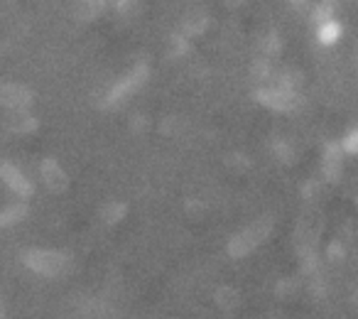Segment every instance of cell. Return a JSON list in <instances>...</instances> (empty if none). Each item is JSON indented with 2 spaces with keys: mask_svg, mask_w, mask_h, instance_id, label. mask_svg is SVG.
Segmentation results:
<instances>
[{
  "mask_svg": "<svg viewBox=\"0 0 358 319\" xmlns=\"http://www.w3.org/2000/svg\"><path fill=\"white\" fill-rule=\"evenodd\" d=\"M22 263L42 278H59L71 270V255L55 248H30L22 255Z\"/></svg>",
  "mask_w": 358,
  "mask_h": 319,
  "instance_id": "cell-1",
  "label": "cell"
},
{
  "mask_svg": "<svg viewBox=\"0 0 358 319\" xmlns=\"http://www.w3.org/2000/svg\"><path fill=\"white\" fill-rule=\"evenodd\" d=\"M270 234H273V219L263 216V219L253 221V224H248L245 229H241L238 234L229 241L226 250H229V255L236 260L245 258V255H250L255 248H260V246L270 239Z\"/></svg>",
  "mask_w": 358,
  "mask_h": 319,
  "instance_id": "cell-2",
  "label": "cell"
},
{
  "mask_svg": "<svg viewBox=\"0 0 358 319\" xmlns=\"http://www.w3.org/2000/svg\"><path fill=\"white\" fill-rule=\"evenodd\" d=\"M148 76H150V66L145 64V62H138L128 74H123L108 91H106L103 108H115V106H120L123 101H128L130 96L148 81Z\"/></svg>",
  "mask_w": 358,
  "mask_h": 319,
  "instance_id": "cell-3",
  "label": "cell"
},
{
  "mask_svg": "<svg viewBox=\"0 0 358 319\" xmlns=\"http://www.w3.org/2000/svg\"><path fill=\"white\" fill-rule=\"evenodd\" d=\"M255 101L263 104L270 111H280V113H289L299 106L297 91L282 89V86H273V89H258L255 91Z\"/></svg>",
  "mask_w": 358,
  "mask_h": 319,
  "instance_id": "cell-4",
  "label": "cell"
},
{
  "mask_svg": "<svg viewBox=\"0 0 358 319\" xmlns=\"http://www.w3.org/2000/svg\"><path fill=\"white\" fill-rule=\"evenodd\" d=\"M0 182L10 192H15L17 197H22V199H30L35 194V185L30 182V177L13 162H0Z\"/></svg>",
  "mask_w": 358,
  "mask_h": 319,
  "instance_id": "cell-5",
  "label": "cell"
},
{
  "mask_svg": "<svg viewBox=\"0 0 358 319\" xmlns=\"http://www.w3.org/2000/svg\"><path fill=\"white\" fill-rule=\"evenodd\" d=\"M40 172H42V182H45V187L52 194H64V192L69 190V177H66L64 167H62L55 157L42 160Z\"/></svg>",
  "mask_w": 358,
  "mask_h": 319,
  "instance_id": "cell-6",
  "label": "cell"
},
{
  "mask_svg": "<svg viewBox=\"0 0 358 319\" xmlns=\"http://www.w3.org/2000/svg\"><path fill=\"white\" fill-rule=\"evenodd\" d=\"M32 104V91L22 84H3L0 86V106L13 111H25Z\"/></svg>",
  "mask_w": 358,
  "mask_h": 319,
  "instance_id": "cell-7",
  "label": "cell"
},
{
  "mask_svg": "<svg viewBox=\"0 0 358 319\" xmlns=\"http://www.w3.org/2000/svg\"><path fill=\"white\" fill-rule=\"evenodd\" d=\"M322 172L327 182H338L343 175V150L338 143H329L324 148V157H322Z\"/></svg>",
  "mask_w": 358,
  "mask_h": 319,
  "instance_id": "cell-8",
  "label": "cell"
},
{
  "mask_svg": "<svg viewBox=\"0 0 358 319\" xmlns=\"http://www.w3.org/2000/svg\"><path fill=\"white\" fill-rule=\"evenodd\" d=\"M106 6H108V0H79V6H76V20H81V22L96 20V17L103 15Z\"/></svg>",
  "mask_w": 358,
  "mask_h": 319,
  "instance_id": "cell-9",
  "label": "cell"
},
{
  "mask_svg": "<svg viewBox=\"0 0 358 319\" xmlns=\"http://www.w3.org/2000/svg\"><path fill=\"white\" fill-rule=\"evenodd\" d=\"M341 35H343V27L338 25L334 17L327 22H322V25H317V40H319V45H324V47L336 45V42L341 40Z\"/></svg>",
  "mask_w": 358,
  "mask_h": 319,
  "instance_id": "cell-10",
  "label": "cell"
},
{
  "mask_svg": "<svg viewBox=\"0 0 358 319\" xmlns=\"http://www.w3.org/2000/svg\"><path fill=\"white\" fill-rule=\"evenodd\" d=\"M27 216V204H13L8 209L0 211V229H8V226L20 224Z\"/></svg>",
  "mask_w": 358,
  "mask_h": 319,
  "instance_id": "cell-11",
  "label": "cell"
},
{
  "mask_svg": "<svg viewBox=\"0 0 358 319\" xmlns=\"http://www.w3.org/2000/svg\"><path fill=\"white\" fill-rule=\"evenodd\" d=\"M209 25V15L204 10H192L185 20V32L187 35H201Z\"/></svg>",
  "mask_w": 358,
  "mask_h": 319,
  "instance_id": "cell-12",
  "label": "cell"
},
{
  "mask_svg": "<svg viewBox=\"0 0 358 319\" xmlns=\"http://www.w3.org/2000/svg\"><path fill=\"white\" fill-rule=\"evenodd\" d=\"M125 211H128V206L120 204V201H113V204H106L103 209H101V219H103V224L113 226L125 219Z\"/></svg>",
  "mask_w": 358,
  "mask_h": 319,
  "instance_id": "cell-13",
  "label": "cell"
},
{
  "mask_svg": "<svg viewBox=\"0 0 358 319\" xmlns=\"http://www.w3.org/2000/svg\"><path fill=\"white\" fill-rule=\"evenodd\" d=\"M216 302H219L226 312H231V309L238 307L241 297H238V292H236L234 288H219V292H216Z\"/></svg>",
  "mask_w": 358,
  "mask_h": 319,
  "instance_id": "cell-14",
  "label": "cell"
},
{
  "mask_svg": "<svg viewBox=\"0 0 358 319\" xmlns=\"http://www.w3.org/2000/svg\"><path fill=\"white\" fill-rule=\"evenodd\" d=\"M37 128V120L32 118V115H27L25 111H20V113L15 115V123H13V130L15 133H30V130Z\"/></svg>",
  "mask_w": 358,
  "mask_h": 319,
  "instance_id": "cell-15",
  "label": "cell"
},
{
  "mask_svg": "<svg viewBox=\"0 0 358 319\" xmlns=\"http://www.w3.org/2000/svg\"><path fill=\"white\" fill-rule=\"evenodd\" d=\"M334 17V3L331 0H322L317 6V10H314V25H322V22L331 20Z\"/></svg>",
  "mask_w": 358,
  "mask_h": 319,
  "instance_id": "cell-16",
  "label": "cell"
},
{
  "mask_svg": "<svg viewBox=\"0 0 358 319\" xmlns=\"http://www.w3.org/2000/svg\"><path fill=\"white\" fill-rule=\"evenodd\" d=\"M341 150L346 155H356L358 153V130H348V135L343 138Z\"/></svg>",
  "mask_w": 358,
  "mask_h": 319,
  "instance_id": "cell-17",
  "label": "cell"
},
{
  "mask_svg": "<svg viewBox=\"0 0 358 319\" xmlns=\"http://www.w3.org/2000/svg\"><path fill=\"white\" fill-rule=\"evenodd\" d=\"M253 74L258 76V79H268V76H270V66H268V62H265V59L255 62V66H253Z\"/></svg>",
  "mask_w": 358,
  "mask_h": 319,
  "instance_id": "cell-18",
  "label": "cell"
},
{
  "mask_svg": "<svg viewBox=\"0 0 358 319\" xmlns=\"http://www.w3.org/2000/svg\"><path fill=\"white\" fill-rule=\"evenodd\" d=\"M265 47H268V55H275V52L282 50V42H280L275 35H270L268 40H265Z\"/></svg>",
  "mask_w": 358,
  "mask_h": 319,
  "instance_id": "cell-19",
  "label": "cell"
},
{
  "mask_svg": "<svg viewBox=\"0 0 358 319\" xmlns=\"http://www.w3.org/2000/svg\"><path fill=\"white\" fill-rule=\"evenodd\" d=\"M238 3H243V0H229V6H238Z\"/></svg>",
  "mask_w": 358,
  "mask_h": 319,
  "instance_id": "cell-20",
  "label": "cell"
},
{
  "mask_svg": "<svg viewBox=\"0 0 358 319\" xmlns=\"http://www.w3.org/2000/svg\"><path fill=\"white\" fill-rule=\"evenodd\" d=\"M294 6H304V0H292Z\"/></svg>",
  "mask_w": 358,
  "mask_h": 319,
  "instance_id": "cell-21",
  "label": "cell"
},
{
  "mask_svg": "<svg viewBox=\"0 0 358 319\" xmlns=\"http://www.w3.org/2000/svg\"><path fill=\"white\" fill-rule=\"evenodd\" d=\"M0 319H3V309H0Z\"/></svg>",
  "mask_w": 358,
  "mask_h": 319,
  "instance_id": "cell-22",
  "label": "cell"
}]
</instances>
